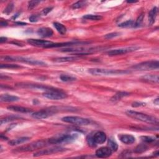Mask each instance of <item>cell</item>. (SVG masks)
<instances>
[{
  "mask_svg": "<svg viewBox=\"0 0 159 159\" xmlns=\"http://www.w3.org/2000/svg\"><path fill=\"white\" fill-rule=\"evenodd\" d=\"M28 42L30 45L36 46V47H41L47 48L48 46L51 45L53 44L51 41H45V40H40V39H30L28 40Z\"/></svg>",
  "mask_w": 159,
  "mask_h": 159,
  "instance_id": "cell-13",
  "label": "cell"
},
{
  "mask_svg": "<svg viewBox=\"0 0 159 159\" xmlns=\"http://www.w3.org/2000/svg\"><path fill=\"white\" fill-rule=\"evenodd\" d=\"M60 110V108L59 107H50L48 109H42L41 110V111L35 112L32 114V116L34 118L39 119H46L48 117L54 115L57 112H59Z\"/></svg>",
  "mask_w": 159,
  "mask_h": 159,
  "instance_id": "cell-5",
  "label": "cell"
},
{
  "mask_svg": "<svg viewBox=\"0 0 159 159\" xmlns=\"http://www.w3.org/2000/svg\"><path fill=\"white\" fill-rule=\"evenodd\" d=\"M18 118H17L16 116H9V117H6L4 119H1V124H3L4 123H6L8 122H10L11 121H14L16 120Z\"/></svg>",
  "mask_w": 159,
  "mask_h": 159,
  "instance_id": "cell-35",
  "label": "cell"
},
{
  "mask_svg": "<svg viewBox=\"0 0 159 159\" xmlns=\"http://www.w3.org/2000/svg\"><path fill=\"white\" fill-rule=\"evenodd\" d=\"M19 100V97L16 96H12L8 94H4L2 95L0 97V101L1 102H14V101H17Z\"/></svg>",
  "mask_w": 159,
  "mask_h": 159,
  "instance_id": "cell-19",
  "label": "cell"
},
{
  "mask_svg": "<svg viewBox=\"0 0 159 159\" xmlns=\"http://www.w3.org/2000/svg\"><path fill=\"white\" fill-rule=\"evenodd\" d=\"M60 78L62 81L64 82H70L76 80L75 78L72 76L68 75H61Z\"/></svg>",
  "mask_w": 159,
  "mask_h": 159,
  "instance_id": "cell-28",
  "label": "cell"
},
{
  "mask_svg": "<svg viewBox=\"0 0 159 159\" xmlns=\"http://www.w3.org/2000/svg\"><path fill=\"white\" fill-rule=\"evenodd\" d=\"M86 2L84 1H78L75 3H74L73 5L72 6V8L73 9H79L81 8L83 6H85Z\"/></svg>",
  "mask_w": 159,
  "mask_h": 159,
  "instance_id": "cell-33",
  "label": "cell"
},
{
  "mask_svg": "<svg viewBox=\"0 0 159 159\" xmlns=\"http://www.w3.org/2000/svg\"><path fill=\"white\" fill-rule=\"evenodd\" d=\"M3 59L6 61H15L20 62L32 65H39V66H44L46 64L43 62L42 61L38 60L36 59H32L27 57H12V56H6L4 57Z\"/></svg>",
  "mask_w": 159,
  "mask_h": 159,
  "instance_id": "cell-4",
  "label": "cell"
},
{
  "mask_svg": "<svg viewBox=\"0 0 159 159\" xmlns=\"http://www.w3.org/2000/svg\"><path fill=\"white\" fill-rule=\"evenodd\" d=\"M37 34L40 37H43V38H46V37H51L54 32L53 30L48 28H40L37 32Z\"/></svg>",
  "mask_w": 159,
  "mask_h": 159,
  "instance_id": "cell-17",
  "label": "cell"
},
{
  "mask_svg": "<svg viewBox=\"0 0 159 159\" xmlns=\"http://www.w3.org/2000/svg\"><path fill=\"white\" fill-rule=\"evenodd\" d=\"M118 138L122 143L125 144H132L135 141L134 137L129 134H120L118 135Z\"/></svg>",
  "mask_w": 159,
  "mask_h": 159,
  "instance_id": "cell-16",
  "label": "cell"
},
{
  "mask_svg": "<svg viewBox=\"0 0 159 159\" xmlns=\"http://www.w3.org/2000/svg\"><path fill=\"white\" fill-rule=\"evenodd\" d=\"M7 108L9 110H10V111H15L17 113H32L31 109L22 107V106H8Z\"/></svg>",
  "mask_w": 159,
  "mask_h": 159,
  "instance_id": "cell-18",
  "label": "cell"
},
{
  "mask_svg": "<svg viewBox=\"0 0 159 159\" xmlns=\"http://www.w3.org/2000/svg\"><path fill=\"white\" fill-rule=\"evenodd\" d=\"M0 25H1V26H8V23L6 21H1V23H0Z\"/></svg>",
  "mask_w": 159,
  "mask_h": 159,
  "instance_id": "cell-43",
  "label": "cell"
},
{
  "mask_svg": "<svg viewBox=\"0 0 159 159\" xmlns=\"http://www.w3.org/2000/svg\"><path fill=\"white\" fill-rule=\"evenodd\" d=\"M141 139L145 142H147V143H151L153 142L155 140V139L153 138H152V137H149V136H142L141 137Z\"/></svg>",
  "mask_w": 159,
  "mask_h": 159,
  "instance_id": "cell-36",
  "label": "cell"
},
{
  "mask_svg": "<svg viewBox=\"0 0 159 159\" xmlns=\"http://www.w3.org/2000/svg\"><path fill=\"white\" fill-rule=\"evenodd\" d=\"M7 41V38L4 37H1L0 38V43L2 44L3 42H5Z\"/></svg>",
  "mask_w": 159,
  "mask_h": 159,
  "instance_id": "cell-42",
  "label": "cell"
},
{
  "mask_svg": "<svg viewBox=\"0 0 159 159\" xmlns=\"http://www.w3.org/2000/svg\"><path fill=\"white\" fill-rule=\"evenodd\" d=\"M13 8H14V4L12 3H10L7 6V7L4 9V11H3V12L5 13V14L6 15H9L10 13H11L12 11Z\"/></svg>",
  "mask_w": 159,
  "mask_h": 159,
  "instance_id": "cell-34",
  "label": "cell"
},
{
  "mask_svg": "<svg viewBox=\"0 0 159 159\" xmlns=\"http://www.w3.org/2000/svg\"><path fill=\"white\" fill-rule=\"evenodd\" d=\"M78 58L77 57H59L54 59L56 62H72L78 60Z\"/></svg>",
  "mask_w": 159,
  "mask_h": 159,
  "instance_id": "cell-22",
  "label": "cell"
},
{
  "mask_svg": "<svg viewBox=\"0 0 159 159\" xmlns=\"http://www.w3.org/2000/svg\"><path fill=\"white\" fill-rule=\"evenodd\" d=\"M65 151V149L61 147H51L50 149H43V150H41V151H39L38 152H36V153H34V157H39V156H42L50 155V154H52V153L64 152Z\"/></svg>",
  "mask_w": 159,
  "mask_h": 159,
  "instance_id": "cell-11",
  "label": "cell"
},
{
  "mask_svg": "<svg viewBox=\"0 0 159 159\" xmlns=\"http://www.w3.org/2000/svg\"><path fill=\"white\" fill-rule=\"evenodd\" d=\"M1 139H3V140H8V138H6V137L3 136V135H1Z\"/></svg>",
  "mask_w": 159,
  "mask_h": 159,
  "instance_id": "cell-46",
  "label": "cell"
},
{
  "mask_svg": "<svg viewBox=\"0 0 159 159\" xmlns=\"http://www.w3.org/2000/svg\"><path fill=\"white\" fill-rule=\"evenodd\" d=\"M119 35H120V33L119 32H112V33H109L108 34L106 35V36H104V38L106 39H111L112 38L119 36Z\"/></svg>",
  "mask_w": 159,
  "mask_h": 159,
  "instance_id": "cell-37",
  "label": "cell"
},
{
  "mask_svg": "<svg viewBox=\"0 0 159 159\" xmlns=\"http://www.w3.org/2000/svg\"><path fill=\"white\" fill-rule=\"evenodd\" d=\"M143 79L145 80L151 82L153 83H158V76L155 75H147L144 77H143Z\"/></svg>",
  "mask_w": 159,
  "mask_h": 159,
  "instance_id": "cell-25",
  "label": "cell"
},
{
  "mask_svg": "<svg viewBox=\"0 0 159 159\" xmlns=\"http://www.w3.org/2000/svg\"><path fill=\"white\" fill-rule=\"evenodd\" d=\"M93 140L94 143L96 144H102L105 142L106 140L107 137L106 134L103 132L98 131L95 132V134L92 135Z\"/></svg>",
  "mask_w": 159,
  "mask_h": 159,
  "instance_id": "cell-14",
  "label": "cell"
},
{
  "mask_svg": "<svg viewBox=\"0 0 159 159\" xmlns=\"http://www.w3.org/2000/svg\"><path fill=\"white\" fill-rule=\"evenodd\" d=\"M147 149V147L145 144H140L135 149V152L136 153H142L145 152Z\"/></svg>",
  "mask_w": 159,
  "mask_h": 159,
  "instance_id": "cell-31",
  "label": "cell"
},
{
  "mask_svg": "<svg viewBox=\"0 0 159 159\" xmlns=\"http://www.w3.org/2000/svg\"><path fill=\"white\" fill-rule=\"evenodd\" d=\"M112 153V151L108 147H103L97 150L95 155L99 158H108L111 156Z\"/></svg>",
  "mask_w": 159,
  "mask_h": 159,
  "instance_id": "cell-15",
  "label": "cell"
},
{
  "mask_svg": "<svg viewBox=\"0 0 159 159\" xmlns=\"http://www.w3.org/2000/svg\"><path fill=\"white\" fill-rule=\"evenodd\" d=\"M134 23L132 20H128L126 22H124V23L119 24V26L121 28H131L134 27Z\"/></svg>",
  "mask_w": 159,
  "mask_h": 159,
  "instance_id": "cell-29",
  "label": "cell"
},
{
  "mask_svg": "<svg viewBox=\"0 0 159 159\" xmlns=\"http://www.w3.org/2000/svg\"><path fill=\"white\" fill-rule=\"evenodd\" d=\"M145 104L143 103H138V102H135L132 104V107H139V106H145Z\"/></svg>",
  "mask_w": 159,
  "mask_h": 159,
  "instance_id": "cell-41",
  "label": "cell"
},
{
  "mask_svg": "<svg viewBox=\"0 0 159 159\" xmlns=\"http://www.w3.org/2000/svg\"><path fill=\"white\" fill-rule=\"evenodd\" d=\"M83 18L86 20H90V21H100L103 19V17L100 15H86L83 16Z\"/></svg>",
  "mask_w": 159,
  "mask_h": 159,
  "instance_id": "cell-26",
  "label": "cell"
},
{
  "mask_svg": "<svg viewBox=\"0 0 159 159\" xmlns=\"http://www.w3.org/2000/svg\"><path fill=\"white\" fill-rule=\"evenodd\" d=\"M158 101H159V100H158V98H157L156 100H154V104H156V105H158Z\"/></svg>",
  "mask_w": 159,
  "mask_h": 159,
  "instance_id": "cell-44",
  "label": "cell"
},
{
  "mask_svg": "<svg viewBox=\"0 0 159 159\" xmlns=\"http://www.w3.org/2000/svg\"><path fill=\"white\" fill-rule=\"evenodd\" d=\"M108 147L111 150L112 152L117 151V150L118 149V145L115 141L113 140L112 139H109L108 140Z\"/></svg>",
  "mask_w": 159,
  "mask_h": 159,
  "instance_id": "cell-27",
  "label": "cell"
},
{
  "mask_svg": "<svg viewBox=\"0 0 159 159\" xmlns=\"http://www.w3.org/2000/svg\"><path fill=\"white\" fill-rule=\"evenodd\" d=\"M128 3H136L137 1H127Z\"/></svg>",
  "mask_w": 159,
  "mask_h": 159,
  "instance_id": "cell-47",
  "label": "cell"
},
{
  "mask_svg": "<svg viewBox=\"0 0 159 159\" xmlns=\"http://www.w3.org/2000/svg\"><path fill=\"white\" fill-rule=\"evenodd\" d=\"M16 86L17 87H19V88H30V89H37V90H44L46 91H54V90H57V89H56V88H54L51 87V86H48L42 85H39V84L20 83H17Z\"/></svg>",
  "mask_w": 159,
  "mask_h": 159,
  "instance_id": "cell-9",
  "label": "cell"
},
{
  "mask_svg": "<svg viewBox=\"0 0 159 159\" xmlns=\"http://www.w3.org/2000/svg\"><path fill=\"white\" fill-rule=\"evenodd\" d=\"M158 67L159 62L158 60H151L144 62H142L138 65L132 66V68L136 70H140V71H145V70L158 69Z\"/></svg>",
  "mask_w": 159,
  "mask_h": 159,
  "instance_id": "cell-6",
  "label": "cell"
},
{
  "mask_svg": "<svg viewBox=\"0 0 159 159\" xmlns=\"http://www.w3.org/2000/svg\"><path fill=\"white\" fill-rule=\"evenodd\" d=\"M40 3L39 1H31L29 2L28 4V9L29 10H32L34 8L36 7L37 4Z\"/></svg>",
  "mask_w": 159,
  "mask_h": 159,
  "instance_id": "cell-38",
  "label": "cell"
},
{
  "mask_svg": "<svg viewBox=\"0 0 159 159\" xmlns=\"http://www.w3.org/2000/svg\"><path fill=\"white\" fill-rule=\"evenodd\" d=\"M144 17V13H142V14H140L139 15V16L138 17V19H137L136 22H135V24H134V27H135V28L139 27V26H140V24H142V23L143 22Z\"/></svg>",
  "mask_w": 159,
  "mask_h": 159,
  "instance_id": "cell-32",
  "label": "cell"
},
{
  "mask_svg": "<svg viewBox=\"0 0 159 159\" xmlns=\"http://www.w3.org/2000/svg\"><path fill=\"white\" fill-rule=\"evenodd\" d=\"M48 144H49V143H48V140H38V141H36V142H34L27 145H24V146L17 148L15 150V151L16 152L32 151L37 149H41Z\"/></svg>",
  "mask_w": 159,
  "mask_h": 159,
  "instance_id": "cell-3",
  "label": "cell"
},
{
  "mask_svg": "<svg viewBox=\"0 0 159 159\" xmlns=\"http://www.w3.org/2000/svg\"><path fill=\"white\" fill-rule=\"evenodd\" d=\"M77 138L76 134H64L48 139L49 144H59L70 142Z\"/></svg>",
  "mask_w": 159,
  "mask_h": 159,
  "instance_id": "cell-7",
  "label": "cell"
},
{
  "mask_svg": "<svg viewBox=\"0 0 159 159\" xmlns=\"http://www.w3.org/2000/svg\"><path fill=\"white\" fill-rule=\"evenodd\" d=\"M62 121L78 126H86L91 123L89 119L78 116H65L62 119Z\"/></svg>",
  "mask_w": 159,
  "mask_h": 159,
  "instance_id": "cell-8",
  "label": "cell"
},
{
  "mask_svg": "<svg viewBox=\"0 0 159 159\" xmlns=\"http://www.w3.org/2000/svg\"><path fill=\"white\" fill-rule=\"evenodd\" d=\"M157 12H158V9L157 7H154L149 11V24L151 25L153 24L154 23H155V21L157 15Z\"/></svg>",
  "mask_w": 159,
  "mask_h": 159,
  "instance_id": "cell-20",
  "label": "cell"
},
{
  "mask_svg": "<svg viewBox=\"0 0 159 159\" xmlns=\"http://www.w3.org/2000/svg\"><path fill=\"white\" fill-rule=\"evenodd\" d=\"M39 17H40V16L39 15H34L29 17V21L31 22V23H36V22L39 21Z\"/></svg>",
  "mask_w": 159,
  "mask_h": 159,
  "instance_id": "cell-39",
  "label": "cell"
},
{
  "mask_svg": "<svg viewBox=\"0 0 159 159\" xmlns=\"http://www.w3.org/2000/svg\"><path fill=\"white\" fill-rule=\"evenodd\" d=\"M54 26L56 30L60 34L64 35L66 34V32H67V28H66L65 26H64L62 24H60L59 23H57V22H55V23H54Z\"/></svg>",
  "mask_w": 159,
  "mask_h": 159,
  "instance_id": "cell-23",
  "label": "cell"
},
{
  "mask_svg": "<svg viewBox=\"0 0 159 159\" xmlns=\"http://www.w3.org/2000/svg\"><path fill=\"white\" fill-rule=\"evenodd\" d=\"M16 24L21 25V26H24V25L26 24V23H19V22H18V23H16Z\"/></svg>",
  "mask_w": 159,
  "mask_h": 159,
  "instance_id": "cell-45",
  "label": "cell"
},
{
  "mask_svg": "<svg viewBox=\"0 0 159 159\" xmlns=\"http://www.w3.org/2000/svg\"><path fill=\"white\" fill-rule=\"evenodd\" d=\"M129 93L124 92V91H120V92L117 93L116 95H114L111 98V100L113 101H118V100H120L122 98H124V97L129 96Z\"/></svg>",
  "mask_w": 159,
  "mask_h": 159,
  "instance_id": "cell-24",
  "label": "cell"
},
{
  "mask_svg": "<svg viewBox=\"0 0 159 159\" xmlns=\"http://www.w3.org/2000/svg\"><path fill=\"white\" fill-rule=\"evenodd\" d=\"M43 96L48 99L52 100H60L67 98V95L59 90L46 91L43 93Z\"/></svg>",
  "mask_w": 159,
  "mask_h": 159,
  "instance_id": "cell-10",
  "label": "cell"
},
{
  "mask_svg": "<svg viewBox=\"0 0 159 159\" xmlns=\"http://www.w3.org/2000/svg\"><path fill=\"white\" fill-rule=\"evenodd\" d=\"M30 139L29 138H27V137H24V138H17L15 139H12L10 141H9L8 144L12 145V146H14V145H19L21 144L24 143L26 142H27Z\"/></svg>",
  "mask_w": 159,
  "mask_h": 159,
  "instance_id": "cell-21",
  "label": "cell"
},
{
  "mask_svg": "<svg viewBox=\"0 0 159 159\" xmlns=\"http://www.w3.org/2000/svg\"><path fill=\"white\" fill-rule=\"evenodd\" d=\"M52 9H53L52 7H48V8H45V9H44V10L42 11V15H44V16L47 15L48 12H50L52 10Z\"/></svg>",
  "mask_w": 159,
  "mask_h": 159,
  "instance_id": "cell-40",
  "label": "cell"
},
{
  "mask_svg": "<svg viewBox=\"0 0 159 159\" xmlns=\"http://www.w3.org/2000/svg\"><path fill=\"white\" fill-rule=\"evenodd\" d=\"M139 47H126V48H117V49L111 50L108 52V54L109 56H116V55H121L123 54H127V53L134 52L136 50H138Z\"/></svg>",
  "mask_w": 159,
  "mask_h": 159,
  "instance_id": "cell-12",
  "label": "cell"
},
{
  "mask_svg": "<svg viewBox=\"0 0 159 159\" xmlns=\"http://www.w3.org/2000/svg\"><path fill=\"white\" fill-rule=\"evenodd\" d=\"M126 114L129 116L130 118L136 119L140 121H142L144 122H146L148 124H158V119L156 117L147 115L146 114H144L140 112H137L135 111H131V110H129V111H126Z\"/></svg>",
  "mask_w": 159,
  "mask_h": 159,
  "instance_id": "cell-1",
  "label": "cell"
},
{
  "mask_svg": "<svg viewBox=\"0 0 159 159\" xmlns=\"http://www.w3.org/2000/svg\"><path fill=\"white\" fill-rule=\"evenodd\" d=\"M90 73L95 76H107V75H124L129 73L130 71L122 70H111L104 68H91L88 70Z\"/></svg>",
  "mask_w": 159,
  "mask_h": 159,
  "instance_id": "cell-2",
  "label": "cell"
},
{
  "mask_svg": "<svg viewBox=\"0 0 159 159\" xmlns=\"http://www.w3.org/2000/svg\"><path fill=\"white\" fill-rule=\"evenodd\" d=\"M21 67L18 65L16 64H1L0 68H10V69H17Z\"/></svg>",
  "mask_w": 159,
  "mask_h": 159,
  "instance_id": "cell-30",
  "label": "cell"
}]
</instances>
